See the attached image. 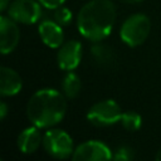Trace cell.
I'll return each instance as SVG.
<instances>
[{
	"instance_id": "1",
	"label": "cell",
	"mask_w": 161,
	"mask_h": 161,
	"mask_svg": "<svg viewBox=\"0 0 161 161\" xmlns=\"http://www.w3.org/2000/svg\"><path fill=\"white\" fill-rule=\"evenodd\" d=\"M114 20L116 6L111 0H89L78 11L77 28L83 38L94 43L111 34Z\"/></svg>"
},
{
	"instance_id": "2",
	"label": "cell",
	"mask_w": 161,
	"mask_h": 161,
	"mask_svg": "<svg viewBox=\"0 0 161 161\" xmlns=\"http://www.w3.org/2000/svg\"><path fill=\"white\" fill-rule=\"evenodd\" d=\"M65 96L54 88H43L33 93L26 104V116L31 125L50 128L65 116Z\"/></svg>"
},
{
	"instance_id": "3",
	"label": "cell",
	"mask_w": 161,
	"mask_h": 161,
	"mask_svg": "<svg viewBox=\"0 0 161 161\" xmlns=\"http://www.w3.org/2000/svg\"><path fill=\"white\" fill-rule=\"evenodd\" d=\"M151 31V20L147 15L136 13L130 15L121 25L119 36L122 42L131 47L136 48L145 43Z\"/></svg>"
},
{
	"instance_id": "4",
	"label": "cell",
	"mask_w": 161,
	"mask_h": 161,
	"mask_svg": "<svg viewBox=\"0 0 161 161\" xmlns=\"http://www.w3.org/2000/svg\"><path fill=\"white\" fill-rule=\"evenodd\" d=\"M43 148L45 152L59 160H65L72 157L74 152L73 140L72 137L63 130L59 128H49L43 135Z\"/></svg>"
},
{
	"instance_id": "5",
	"label": "cell",
	"mask_w": 161,
	"mask_h": 161,
	"mask_svg": "<svg viewBox=\"0 0 161 161\" xmlns=\"http://www.w3.org/2000/svg\"><path fill=\"white\" fill-rule=\"evenodd\" d=\"M122 109L114 99H103L89 107L87 111V119L96 127H108L119 122Z\"/></svg>"
},
{
	"instance_id": "6",
	"label": "cell",
	"mask_w": 161,
	"mask_h": 161,
	"mask_svg": "<svg viewBox=\"0 0 161 161\" xmlns=\"http://www.w3.org/2000/svg\"><path fill=\"white\" fill-rule=\"evenodd\" d=\"M42 4L38 0H14L9 4L8 15L20 24H35L42 16Z\"/></svg>"
},
{
	"instance_id": "7",
	"label": "cell",
	"mask_w": 161,
	"mask_h": 161,
	"mask_svg": "<svg viewBox=\"0 0 161 161\" xmlns=\"http://www.w3.org/2000/svg\"><path fill=\"white\" fill-rule=\"evenodd\" d=\"M113 153L108 146L98 140H89L74 148L72 160L74 161H102L112 158Z\"/></svg>"
},
{
	"instance_id": "8",
	"label": "cell",
	"mask_w": 161,
	"mask_h": 161,
	"mask_svg": "<svg viewBox=\"0 0 161 161\" xmlns=\"http://www.w3.org/2000/svg\"><path fill=\"white\" fill-rule=\"evenodd\" d=\"M82 59V44L78 40H68L58 48L57 64L60 69L74 70Z\"/></svg>"
},
{
	"instance_id": "9",
	"label": "cell",
	"mask_w": 161,
	"mask_h": 161,
	"mask_svg": "<svg viewBox=\"0 0 161 161\" xmlns=\"http://www.w3.org/2000/svg\"><path fill=\"white\" fill-rule=\"evenodd\" d=\"M20 30L15 20L9 15L0 16V50L1 54L11 53L19 44Z\"/></svg>"
},
{
	"instance_id": "10",
	"label": "cell",
	"mask_w": 161,
	"mask_h": 161,
	"mask_svg": "<svg viewBox=\"0 0 161 161\" xmlns=\"http://www.w3.org/2000/svg\"><path fill=\"white\" fill-rule=\"evenodd\" d=\"M38 33L42 42L49 48L57 49L64 43L62 25H59L55 20H43L38 26Z\"/></svg>"
},
{
	"instance_id": "11",
	"label": "cell",
	"mask_w": 161,
	"mask_h": 161,
	"mask_svg": "<svg viewBox=\"0 0 161 161\" xmlns=\"http://www.w3.org/2000/svg\"><path fill=\"white\" fill-rule=\"evenodd\" d=\"M43 145V136L36 126H29L24 128L16 138V146L21 153H34Z\"/></svg>"
},
{
	"instance_id": "12",
	"label": "cell",
	"mask_w": 161,
	"mask_h": 161,
	"mask_svg": "<svg viewBox=\"0 0 161 161\" xmlns=\"http://www.w3.org/2000/svg\"><path fill=\"white\" fill-rule=\"evenodd\" d=\"M23 88V80L20 74L9 68H0V94L3 97H13L18 94Z\"/></svg>"
},
{
	"instance_id": "13",
	"label": "cell",
	"mask_w": 161,
	"mask_h": 161,
	"mask_svg": "<svg viewBox=\"0 0 161 161\" xmlns=\"http://www.w3.org/2000/svg\"><path fill=\"white\" fill-rule=\"evenodd\" d=\"M91 54L93 60L102 67H109L114 62V53L112 48L99 42H94V44L91 48Z\"/></svg>"
},
{
	"instance_id": "14",
	"label": "cell",
	"mask_w": 161,
	"mask_h": 161,
	"mask_svg": "<svg viewBox=\"0 0 161 161\" xmlns=\"http://www.w3.org/2000/svg\"><path fill=\"white\" fill-rule=\"evenodd\" d=\"M80 88H82L80 78L75 73H73L72 70L68 72L65 74V77L63 78V80H62V92H63V94L67 98L73 99L79 94Z\"/></svg>"
},
{
	"instance_id": "15",
	"label": "cell",
	"mask_w": 161,
	"mask_h": 161,
	"mask_svg": "<svg viewBox=\"0 0 161 161\" xmlns=\"http://www.w3.org/2000/svg\"><path fill=\"white\" fill-rule=\"evenodd\" d=\"M119 122L125 130H127L128 132H135L141 127L142 117L140 113L135 111H127V112H122Z\"/></svg>"
},
{
	"instance_id": "16",
	"label": "cell",
	"mask_w": 161,
	"mask_h": 161,
	"mask_svg": "<svg viewBox=\"0 0 161 161\" xmlns=\"http://www.w3.org/2000/svg\"><path fill=\"white\" fill-rule=\"evenodd\" d=\"M53 18L59 25L65 26V25H69V23L72 21V11L65 6H59L54 9Z\"/></svg>"
},
{
	"instance_id": "17",
	"label": "cell",
	"mask_w": 161,
	"mask_h": 161,
	"mask_svg": "<svg viewBox=\"0 0 161 161\" xmlns=\"http://www.w3.org/2000/svg\"><path fill=\"white\" fill-rule=\"evenodd\" d=\"M112 158L113 160H117V161H128V160H132L133 158V151L128 146H119V147L116 148Z\"/></svg>"
},
{
	"instance_id": "18",
	"label": "cell",
	"mask_w": 161,
	"mask_h": 161,
	"mask_svg": "<svg viewBox=\"0 0 161 161\" xmlns=\"http://www.w3.org/2000/svg\"><path fill=\"white\" fill-rule=\"evenodd\" d=\"M38 1H39L44 8L50 9V10H54V9L62 6V5L65 3V0H38Z\"/></svg>"
},
{
	"instance_id": "19",
	"label": "cell",
	"mask_w": 161,
	"mask_h": 161,
	"mask_svg": "<svg viewBox=\"0 0 161 161\" xmlns=\"http://www.w3.org/2000/svg\"><path fill=\"white\" fill-rule=\"evenodd\" d=\"M6 114H8V104L5 102H1L0 103V119L1 121L5 119Z\"/></svg>"
},
{
	"instance_id": "20",
	"label": "cell",
	"mask_w": 161,
	"mask_h": 161,
	"mask_svg": "<svg viewBox=\"0 0 161 161\" xmlns=\"http://www.w3.org/2000/svg\"><path fill=\"white\" fill-rule=\"evenodd\" d=\"M9 4H10V0H0V10L5 11L9 6Z\"/></svg>"
},
{
	"instance_id": "21",
	"label": "cell",
	"mask_w": 161,
	"mask_h": 161,
	"mask_svg": "<svg viewBox=\"0 0 161 161\" xmlns=\"http://www.w3.org/2000/svg\"><path fill=\"white\" fill-rule=\"evenodd\" d=\"M122 3H126V4H137V3H140V1H142V0H121Z\"/></svg>"
},
{
	"instance_id": "22",
	"label": "cell",
	"mask_w": 161,
	"mask_h": 161,
	"mask_svg": "<svg viewBox=\"0 0 161 161\" xmlns=\"http://www.w3.org/2000/svg\"><path fill=\"white\" fill-rule=\"evenodd\" d=\"M156 160L157 161H161V148L157 151V153H156Z\"/></svg>"
}]
</instances>
